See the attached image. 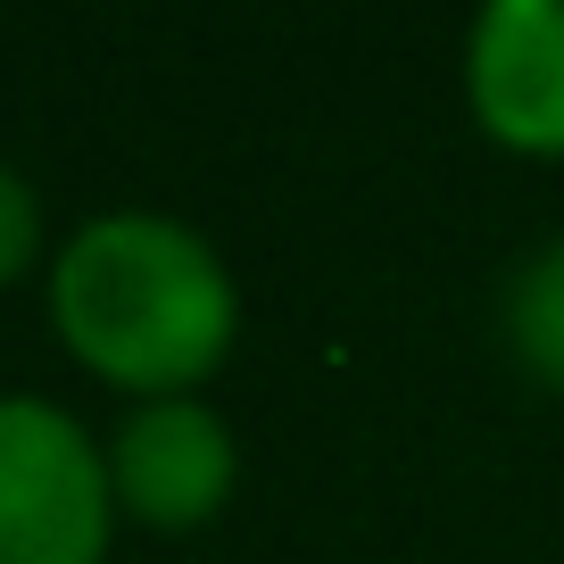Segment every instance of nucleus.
<instances>
[{
	"label": "nucleus",
	"instance_id": "nucleus-6",
	"mask_svg": "<svg viewBox=\"0 0 564 564\" xmlns=\"http://www.w3.org/2000/svg\"><path fill=\"white\" fill-rule=\"evenodd\" d=\"M42 265V192L0 159V291Z\"/></svg>",
	"mask_w": 564,
	"mask_h": 564
},
{
	"label": "nucleus",
	"instance_id": "nucleus-3",
	"mask_svg": "<svg viewBox=\"0 0 564 564\" xmlns=\"http://www.w3.org/2000/svg\"><path fill=\"white\" fill-rule=\"evenodd\" d=\"M100 448H108L117 514L141 531H166V540L216 523L232 507V481H241V441L208 399H141L117 415Z\"/></svg>",
	"mask_w": 564,
	"mask_h": 564
},
{
	"label": "nucleus",
	"instance_id": "nucleus-1",
	"mask_svg": "<svg viewBox=\"0 0 564 564\" xmlns=\"http://www.w3.org/2000/svg\"><path fill=\"white\" fill-rule=\"evenodd\" d=\"M51 333L124 399H199L241 340V291L208 232L159 208H108L51 258Z\"/></svg>",
	"mask_w": 564,
	"mask_h": 564
},
{
	"label": "nucleus",
	"instance_id": "nucleus-2",
	"mask_svg": "<svg viewBox=\"0 0 564 564\" xmlns=\"http://www.w3.org/2000/svg\"><path fill=\"white\" fill-rule=\"evenodd\" d=\"M108 448L42 390H0V564H108Z\"/></svg>",
	"mask_w": 564,
	"mask_h": 564
},
{
	"label": "nucleus",
	"instance_id": "nucleus-4",
	"mask_svg": "<svg viewBox=\"0 0 564 564\" xmlns=\"http://www.w3.org/2000/svg\"><path fill=\"white\" fill-rule=\"evenodd\" d=\"M465 108L507 159H564V0H490L465 34Z\"/></svg>",
	"mask_w": 564,
	"mask_h": 564
},
{
	"label": "nucleus",
	"instance_id": "nucleus-5",
	"mask_svg": "<svg viewBox=\"0 0 564 564\" xmlns=\"http://www.w3.org/2000/svg\"><path fill=\"white\" fill-rule=\"evenodd\" d=\"M507 349L531 382H547L564 399V232L547 249H531L507 282Z\"/></svg>",
	"mask_w": 564,
	"mask_h": 564
}]
</instances>
